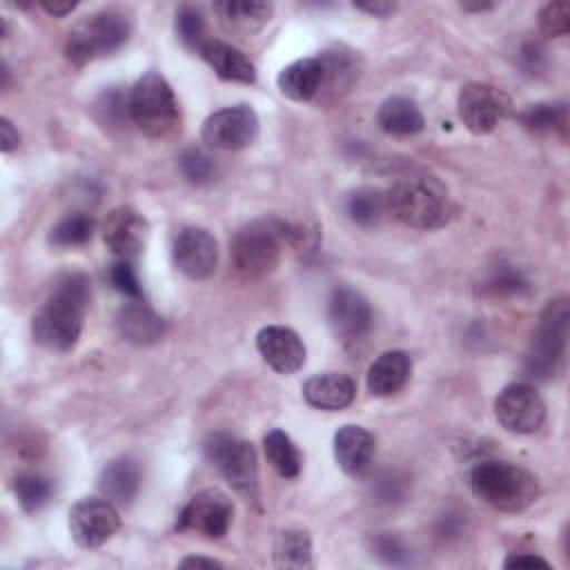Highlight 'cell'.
Returning a JSON list of instances; mask_svg holds the SVG:
<instances>
[{
  "instance_id": "42",
  "label": "cell",
  "mask_w": 570,
  "mask_h": 570,
  "mask_svg": "<svg viewBox=\"0 0 570 570\" xmlns=\"http://www.w3.org/2000/svg\"><path fill=\"white\" fill-rule=\"evenodd\" d=\"M20 142V136H18V129L13 127V122L9 118H0V149L4 154L13 151Z\"/></svg>"
},
{
  "instance_id": "28",
  "label": "cell",
  "mask_w": 570,
  "mask_h": 570,
  "mask_svg": "<svg viewBox=\"0 0 570 570\" xmlns=\"http://www.w3.org/2000/svg\"><path fill=\"white\" fill-rule=\"evenodd\" d=\"M276 568H312V539L303 528H287L274 541Z\"/></svg>"
},
{
  "instance_id": "12",
  "label": "cell",
  "mask_w": 570,
  "mask_h": 570,
  "mask_svg": "<svg viewBox=\"0 0 570 570\" xmlns=\"http://www.w3.org/2000/svg\"><path fill=\"white\" fill-rule=\"evenodd\" d=\"M327 321L336 341L343 345H354L365 338L374 316L367 298L358 289L336 285L327 301Z\"/></svg>"
},
{
  "instance_id": "39",
  "label": "cell",
  "mask_w": 570,
  "mask_h": 570,
  "mask_svg": "<svg viewBox=\"0 0 570 570\" xmlns=\"http://www.w3.org/2000/svg\"><path fill=\"white\" fill-rule=\"evenodd\" d=\"M109 281L120 294H125L129 298H140L142 296V285L138 281V274H136L131 261H116L109 267Z\"/></svg>"
},
{
  "instance_id": "2",
  "label": "cell",
  "mask_w": 570,
  "mask_h": 570,
  "mask_svg": "<svg viewBox=\"0 0 570 570\" xmlns=\"http://www.w3.org/2000/svg\"><path fill=\"white\" fill-rule=\"evenodd\" d=\"M385 198L394 218L414 229H436L450 216V191L428 171L401 176Z\"/></svg>"
},
{
  "instance_id": "20",
  "label": "cell",
  "mask_w": 570,
  "mask_h": 570,
  "mask_svg": "<svg viewBox=\"0 0 570 570\" xmlns=\"http://www.w3.org/2000/svg\"><path fill=\"white\" fill-rule=\"evenodd\" d=\"M356 396V383L343 372L314 374L303 383V399L325 412H338L347 407Z\"/></svg>"
},
{
  "instance_id": "14",
  "label": "cell",
  "mask_w": 570,
  "mask_h": 570,
  "mask_svg": "<svg viewBox=\"0 0 570 570\" xmlns=\"http://www.w3.org/2000/svg\"><path fill=\"white\" fill-rule=\"evenodd\" d=\"M120 528L118 510L107 499H80L69 510V532L80 548H100Z\"/></svg>"
},
{
  "instance_id": "7",
  "label": "cell",
  "mask_w": 570,
  "mask_h": 570,
  "mask_svg": "<svg viewBox=\"0 0 570 570\" xmlns=\"http://www.w3.org/2000/svg\"><path fill=\"white\" fill-rule=\"evenodd\" d=\"M285 240V223L276 218H258L243 225L229 243V254L234 267L249 276L258 278L276 269L281 261Z\"/></svg>"
},
{
  "instance_id": "3",
  "label": "cell",
  "mask_w": 570,
  "mask_h": 570,
  "mask_svg": "<svg viewBox=\"0 0 570 570\" xmlns=\"http://www.w3.org/2000/svg\"><path fill=\"white\" fill-rule=\"evenodd\" d=\"M476 499L501 512H521L539 497V481L525 468L510 461H479L470 472Z\"/></svg>"
},
{
  "instance_id": "15",
  "label": "cell",
  "mask_w": 570,
  "mask_h": 570,
  "mask_svg": "<svg viewBox=\"0 0 570 570\" xmlns=\"http://www.w3.org/2000/svg\"><path fill=\"white\" fill-rule=\"evenodd\" d=\"M174 263L176 267L194 278V281H203L209 278L216 272L218 265V243L216 238L196 225L183 227L176 238H174Z\"/></svg>"
},
{
  "instance_id": "10",
  "label": "cell",
  "mask_w": 570,
  "mask_h": 570,
  "mask_svg": "<svg viewBox=\"0 0 570 570\" xmlns=\"http://www.w3.org/2000/svg\"><path fill=\"white\" fill-rule=\"evenodd\" d=\"M258 136V116L249 105H232L209 114L200 127V138L214 149L236 151L249 147Z\"/></svg>"
},
{
  "instance_id": "41",
  "label": "cell",
  "mask_w": 570,
  "mask_h": 570,
  "mask_svg": "<svg viewBox=\"0 0 570 570\" xmlns=\"http://www.w3.org/2000/svg\"><path fill=\"white\" fill-rule=\"evenodd\" d=\"M550 568V563L539 557V554H532V552H512L505 561H503V568Z\"/></svg>"
},
{
  "instance_id": "6",
  "label": "cell",
  "mask_w": 570,
  "mask_h": 570,
  "mask_svg": "<svg viewBox=\"0 0 570 570\" xmlns=\"http://www.w3.org/2000/svg\"><path fill=\"white\" fill-rule=\"evenodd\" d=\"M131 36V20L118 9H102L80 20L67 42H65V58L82 67L100 56H109L118 51Z\"/></svg>"
},
{
  "instance_id": "22",
  "label": "cell",
  "mask_w": 570,
  "mask_h": 570,
  "mask_svg": "<svg viewBox=\"0 0 570 570\" xmlns=\"http://www.w3.org/2000/svg\"><path fill=\"white\" fill-rule=\"evenodd\" d=\"M198 56L216 71L218 78L229 82L252 85L256 80L254 62L234 45L223 42L218 38H209L200 49Z\"/></svg>"
},
{
  "instance_id": "13",
  "label": "cell",
  "mask_w": 570,
  "mask_h": 570,
  "mask_svg": "<svg viewBox=\"0 0 570 570\" xmlns=\"http://www.w3.org/2000/svg\"><path fill=\"white\" fill-rule=\"evenodd\" d=\"M494 414L508 432L532 434L546 421V403L532 385L510 383L494 399Z\"/></svg>"
},
{
  "instance_id": "38",
  "label": "cell",
  "mask_w": 570,
  "mask_h": 570,
  "mask_svg": "<svg viewBox=\"0 0 570 570\" xmlns=\"http://www.w3.org/2000/svg\"><path fill=\"white\" fill-rule=\"evenodd\" d=\"M96 111L100 114V122L120 127L129 116V96H122L118 89H109L98 98Z\"/></svg>"
},
{
  "instance_id": "24",
  "label": "cell",
  "mask_w": 570,
  "mask_h": 570,
  "mask_svg": "<svg viewBox=\"0 0 570 570\" xmlns=\"http://www.w3.org/2000/svg\"><path fill=\"white\" fill-rule=\"evenodd\" d=\"M220 24L240 36H252L261 31L274 13L272 2H247V0H223L214 4Z\"/></svg>"
},
{
  "instance_id": "36",
  "label": "cell",
  "mask_w": 570,
  "mask_h": 570,
  "mask_svg": "<svg viewBox=\"0 0 570 570\" xmlns=\"http://www.w3.org/2000/svg\"><path fill=\"white\" fill-rule=\"evenodd\" d=\"M178 167H180L183 176H185L189 183H194V185L209 183V180L214 178V174H216L214 160H212L205 151H200V149H196V147L185 149V151L180 154Z\"/></svg>"
},
{
  "instance_id": "25",
  "label": "cell",
  "mask_w": 570,
  "mask_h": 570,
  "mask_svg": "<svg viewBox=\"0 0 570 570\" xmlns=\"http://www.w3.org/2000/svg\"><path fill=\"white\" fill-rule=\"evenodd\" d=\"M98 488L114 505H129L140 488V468L134 459L120 456L105 465Z\"/></svg>"
},
{
  "instance_id": "23",
  "label": "cell",
  "mask_w": 570,
  "mask_h": 570,
  "mask_svg": "<svg viewBox=\"0 0 570 570\" xmlns=\"http://www.w3.org/2000/svg\"><path fill=\"white\" fill-rule=\"evenodd\" d=\"M412 374V358L403 350H387L367 370V390L374 396L396 394Z\"/></svg>"
},
{
  "instance_id": "29",
  "label": "cell",
  "mask_w": 570,
  "mask_h": 570,
  "mask_svg": "<svg viewBox=\"0 0 570 570\" xmlns=\"http://www.w3.org/2000/svg\"><path fill=\"white\" fill-rule=\"evenodd\" d=\"M263 445H265V456H267L269 465L283 479H296L301 474L303 454L283 430H269L263 439Z\"/></svg>"
},
{
  "instance_id": "40",
  "label": "cell",
  "mask_w": 570,
  "mask_h": 570,
  "mask_svg": "<svg viewBox=\"0 0 570 570\" xmlns=\"http://www.w3.org/2000/svg\"><path fill=\"white\" fill-rule=\"evenodd\" d=\"M372 550L379 559H383L385 563H392V566H401L405 563V548L403 543L392 537V534H376L372 539Z\"/></svg>"
},
{
  "instance_id": "37",
  "label": "cell",
  "mask_w": 570,
  "mask_h": 570,
  "mask_svg": "<svg viewBox=\"0 0 570 570\" xmlns=\"http://www.w3.org/2000/svg\"><path fill=\"white\" fill-rule=\"evenodd\" d=\"M539 29L548 38H561L568 33V4L566 2H548L539 9Z\"/></svg>"
},
{
  "instance_id": "9",
  "label": "cell",
  "mask_w": 570,
  "mask_h": 570,
  "mask_svg": "<svg viewBox=\"0 0 570 570\" xmlns=\"http://www.w3.org/2000/svg\"><path fill=\"white\" fill-rule=\"evenodd\" d=\"M234 519L232 499L218 488L196 492L178 514V532H196L207 539H220L227 534Z\"/></svg>"
},
{
  "instance_id": "21",
  "label": "cell",
  "mask_w": 570,
  "mask_h": 570,
  "mask_svg": "<svg viewBox=\"0 0 570 570\" xmlns=\"http://www.w3.org/2000/svg\"><path fill=\"white\" fill-rule=\"evenodd\" d=\"M334 456L350 476H361L374 456V436L361 425H341L334 434Z\"/></svg>"
},
{
  "instance_id": "8",
  "label": "cell",
  "mask_w": 570,
  "mask_h": 570,
  "mask_svg": "<svg viewBox=\"0 0 570 570\" xmlns=\"http://www.w3.org/2000/svg\"><path fill=\"white\" fill-rule=\"evenodd\" d=\"M205 454L240 497L258 503V459L252 443L216 432L205 441Z\"/></svg>"
},
{
  "instance_id": "31",
  "label": "cell",
  "mask_w": 570,
  "mask_h": 570,
  "mask_svg": "<svg viewBox=\"0 0 570 570\" xmlns=\"http://www.w3.org/2000/svg\"><path fill=\"white\" fill-rule=\"evenodd\" d=\"M385 209H387V198L374 187H358L345 200V212L350 220L361 227L379 225Z\"/></svg>"
},
{
  "instance_id": "27",
  "label": "cell",
  "mask_w": 570,
  "mask_h": 570,
  "mask_svg": "<svg viewBox=\"0 0 570 570\" xmlns=\"http://www.w3.org/2000/svg\"><path fill=\"white\" fill-rule=\"evenodd\" d=\"M379 127L392 136H414L425 127L423 111L405 96L387 98L376 111Z\"/></svg>"
},
{
  "instance_id": "33",
  "label": "cell",
  "mask_w": 570,
  "mask_h": 570,
  "mask_svg": "<svg viewBox=\"0 0 570 570\" xmlns=\"http://www.w3.org/2000/svg\"><path fill=\"white\" fill-rule=\"evenodd\" d=\"M91 234H94V218L82 212H76V214L60 218L51 227L49 240L56 247H76V245L87 243L91 238Z\"/></svg>"
},
{
  "instance_id": "46",
  "label": "cell",
  "mask_w": 570,
  "mask_h": 570,
  "mask_svg": "<svg viewBox=\"0 0 570 570\" xmlns=\"http://www.w3.org/2000/svg\"><path fill=\"white\" fill-rule=\"evenodd\" d=\"M461 7H463L465 11H488V9H494V4H483V2H481V4H465V2H463Z\"/></svg>"
},
{
  "instance_id": "1",
  "label": "cell",
  "mask_w": 570,
  "mask_h": 570,
  "mask_svg": "<svg viewBox=\"0 0 570 570\" xmlns=\"http://www.w3.org/2000/svg\"><path fill=\"white\" fill-rule=\"evenodd\" d=\"M89 298L87 274L76 269L60 274L51 294L31 318L33 341L51 352H69L76 347Z\"/></svg>"
},
{
  "instance_id": "16",
  "label": "cell",
  "mask_w": 570,
  "mask_h": 570,
  "mask_svg": "<svg viewBox=\"0 0 570 570\" xmlns=\"http://www.w3.org/2000/svg\"><path fill=\"white\" fill-rule=\"evenodd\" d=\"M147 238L149 220L129 205L116 207L102 225V240L116 261H134L145 249Z\"/></svg>"
},
{
  "instance_id": "34",
  "label": "cell",
  "mask_w": 570,
  "mask_h": 570,
  "mask_svg": "<svg viewBox=\"0 0 570 570\" xmlns=\"http://www.w3.org/2000/svg\"><path fill=\"white\" fill-rule=\"evenodd\" d=\"M51 481L40 474H20L13 481V494L24 512H38L51 499Z\"/></svg>"
},
{
  "instance_id": "4",
  "label": "cell",
  "mask_w": 570,
  "mask_h": 570,
  "mask_svg": "<svg viewBox=\"0 0 570 570\" xmlns=\"http://www.w3.org/2000/svg\"><path fill=\"white\" fill-rule=\"evenodd\" d=\"M129 120L156 140L169 138L180 129L176 94L158 71L142 73L129 89Z\"/></svg>"
},
{
  "instance_id": "30",
  "label": "cell",
  "mask_w": 570,
  "mask_h": 570,
  "mask_svg": "<svg viewBox=\"0 0 570 570\" xmlns=\"http://www.w3.org/2000/svg\"><path fill=\"white\" fill-rule=\"evenodd\" d=\"M519 122L534 134H568V107L566 102H537L519 111Z\"/></svg>"
},
{
  "instance_id": "26",
  "label": "cell",
  "mask_w": 570,
  "mask_h": 570,
  "mask_svg": "<svg viewBox=\"0 0 570 570\" xmlns=\"http://www.w3.org/2000/svg\"><path fill=\"white\" fill-rule=\"evenodd\" d=\"M321 80H323V71H321L318 58H298L281 69L276 85L281 94L287 96L289 100L305 102L318 96Z\"/></svg>"
},
{
  "instance_id": "11",
  "label": "cell",
  "mask_w": 570,
  "mask_h": 570,
  "mask_svg": "<svg viewBox=\"0 0 570 570\" xmlns=\"http://www.w3.org/2000/svg\"><path fill=\"white\" fill-rule=\"evenodd\" d=\"M459 118L472 134L492 131L510 114V96L488 82H468L459 91Z\"/></svg>"
},
{
  "instance_id": "5",
  "label": "cell",
  "mask_w": 570,
  "mask_h": 570,
  "mask_svg": "<svg viewBox=\"0 0 570 570\" xmlns=\"http://www.w3.org/2000/svg\"><path fill=\"white\" fill-rule=\"evenodd\" d=\"M568 298H554L543 307L525 354V372L530 379L550 381L561 372L568 347Z\"/></svg>"
},
{
  "instance_id": "17",
  "label": "cell",
  "mask_w": 570,
  "mask_h": 570,
  "mask_svg": "<svg viewBox=\"0 0 570 570\" xmlns=\"http://www.w3.org/2000/svg\"><path fill=\"white\" fill-rule=\"evenodd\" d=\"M321 62L323 80L318 89V100L334 102L343 98L363 73V58L347 45H332L316 56Z\"/></svg>"
},
{
  "instance_id": "18",
  "label": "cell",
  "mask_w": 570,
  "mask_h": 570,
  "mask_svg": "<svg viewBox=\"0 0 570 570\" xmlns=\"http://www.w3.org/2000/svg\"><path fill=\"white\" fill-rule=\"evenodd\" d=\"M256 347L263 361L278 374H294L305 365V343L285 325H267L256 334Z\"/></svg>"
},
{
  "instance_id": "32",
  "label": "cell",
  "mask_w": 570,
  "mask_h": 570,
  "mask_svg": "<svg viewBox=\"0 0 570 570\" xmlns=\"http://www.w3.org/2000/svg\"><path fill=\"white\" fill-rule=\"evenodd\" d=\"M481 287L492 296H521L528 292V278L525 274L512 265V263H499L494 265Z\"/></svg>"
},
{
  "instance_id": "43",
  "label": "cell",
  "mask_w": 570,
  "mask_h": 570,
  "mask_svg": "<svg viewBox=\"0 0 570 570\" xmlns=\"http://www.w3.org/2000/svg\"><path fill=\"white\" fill-rule=\"evenodd\" d=\"M358 11H365V13H370V16H374V18H387L394 9H396V4L394 2H383V0H376V2H358V4H354Z\"/></svg>"
},
{
  "instance_id": "19",
  "label": "cell",
  "mask_w": 570,
  "mask_h": 570,
  "mask_svg": "<svg viewBox=\"0 0 570 570\" xmlns=\"http://www.w3.org/2000/svg\"><path fill=\"white\" fill-rule=\"evenodd\" d=\"M118 334L134 345H151L163 338L165 321L140 298H131L116 312Z\"/></svg>"
},
{
  "instance_id": "35",
  "label": "cell",
  "mask_w": 570,
  "mask_h": 570,
  "mask_svg": "<svg viewBox=\"0 0 570 570\" xmlns=\"http://www.w3.org/2000/svg\"><path fill=\"white\" fill-rule=\"evenodd\" d=\"M176 33L194 51H198L212 38L207 31L203 11L196 7H189V4L180 7L176 13Z\"/></svg>"
},
{
  "instance_id": "45",
  "label": "cell",
  "mask_w": 570,
  "mask_h": 570,
  "mask_svg": "<svg viewBox=\"0 0 570 570\" xmlns=\"http://www.w3.org/2000/svg\"><path fill=\"white\" fill-rule=\"evenodd\" d=\"M180 568H223V563L216 559H205V557H185L180 561Z\"/></svg>"
},
{
  "instance_id": "44",
  "label": "cell",
  "mask_w": 570,
  "mask_h": 570,
  "mask_svg": "<svg viewBox=\"0 0 570 570\" xmlns=\"http://www.w3.org/2000/svg\"><path fill=\"white\" fill-rule=\"evenodd\" d=\"M40 7L47 13H51L56 18H62V16H67V13H71L76 9V2H40Z\"/></svg>"
}]
</instances>
